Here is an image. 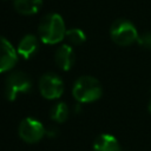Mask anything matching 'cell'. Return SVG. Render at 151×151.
I'll return each instance as SVG.
<instances>
[{
    "label": "cell",
    "instance_id": "1",
    "mask_svg": "<svg viewBox=\"0 0 151 151\" xmlns=\"http://www.w3.org/2000/svg\"><path fill=\"white\" fill-rule=\"evenodd\" d=\"M66 31L64 19L58 13L46 14L38 26V35L40 40L48 45H54L64 40Z\"/></svg>",
    "mask_w": 151,
    "mask_h": 151
},
{
    "label": "cell",
    "instance_id": "2",
    "mask_svg": "<svg viewBox=\"0 0 151 151\" xmlns=\"http://www.w3.org/2000/svg\"><path fill=\"white\" fill-rule=\"evenodd\" d=\"M72 94L78 103H92L103 94V87L98 79L91 76L79 77L72 87Z\"/></svg>",
    "mask_w": 151,
    "mask_h": 151
},
{
    "label": "cell",
    "instance_id": "3",
    "mask_svg": "<svg viewBox=\"0 0 151 151\" xmlns=\"http://www.w3.org/2000/svg\"><path fill=\"white\" fill-rule=\"evenodd\" d=\"M110 37L114 44L119 46H129L137 41L139 35L136 26L130 20L118 19L110 27Z\"/></svg>",
    "mask_w": 151,
    "mask_h": 151
},
{
    "label": "cell",
    "instance_id": "4",
    "mask_svg": "<svg viewBox=\"0 0 151 151\" xmlns=\"http://www.w3.org/2000/svg\"><path fill=\"white\" fill-rule=\"evenodd\" d=\"M32 88V80L22 71H15L7 76L5 80V97L13 101L21 93H27Z\"/></svg>",
    "mask_w": 151,
    "mask_h": 151
},
{
    "label": "cell",
    "instance_id": "5",
    "mask_svg": "<svg viewBox=\"0 0 151 151\" xmlns=\"http://www.w3.org/2000/svg\"><path fill=\"white\" fill-rule=\"evenodd\" d=\"M39 91L46 99H58L64 92V81L57 73L47 72L39 79Z\"/></svg>",
    "mask_w": 151,
    "mask_h": 151
},
{
    "label": "cell",
    "instance_id": "6",
    "mask_svg": "<svg viewBox=\"0 0 151 151\" xmlns=\"http://www.w3.org/2000/svg\"><path fill=\"white\" fill-rule=\"evenodd\" d=\"M18 133L24 142L33 144V143H38L44 137V134L46 133V130L41 124V122H39L35 118L27 117L22 119L21 123L19 124Z\"/></svg>",
    "mask_w": 151,
    "mask_h": 151
},
{
    "label": "cell",
    "instance_id": "7",
    "mask_svg": "<svg viewBox=\"0 0 151 151\" xmlns=\"http://www.w3.org/2000/svg\"><path fill=\"white\" fill-rule=\"evenodd\" d=\"M18 52L13 45L0 35V73L7 72L17 64Z\"/></svg>",
    "mask_w": 151,
    "mask_h": 151
},
{
    "label": "cell",
    "instance_id": "8",
    "mask_svg": "<svg viewBox=\"0 0 151 151\" xmlns=\"http://www.w3.org/2000/svg\"><path fill=\"white\" fill-rule=\"evenodd\" d=\"M54 60L60 70L63 71L71 70L76 61V54L73 52V48L66 44L60 45L54 53Z\"/></svg>",
    "mask_w": 151,
    "mask_h": 151
},
{
    "label": "cell",
    "instance_id": "9",
    "mask_svg": "<svg viewBox=\"0 0 151 151\" xmlns=\"http://www.w3.org/2000/svg\"><path fill=\"white\" fill-rule=\"evenodd\" d=\"M38 48H39L38 38L33 34H26L19 41L17 52L24 59H29L38 52Z\"/></svg>",
    "mask_w": 151,
    "mask_h": 151
},
{
    "label": "cell",
    "instance_id": "10",
    "mask_svg": "<svg viewBox=\"0 0 151 151\" xmlns=\"http://www.w3.org/2000/svg\"><path fill=\"white\" fill-rule=\"evenodd\" d=\"M93 151H122L118 139L109 133L98 136L93 143Z\"/></svg>",
    "mask_w": 151,
    "mask_h": 151
},
{
    "label": "cell",
    "instance_id": "11",
    "mask_svg": "<svg viewBox=\"0 0 151 151\" xmlns=\"http://www.w3.org/2000/svg\"><path fill=\"white\" fill-rule=\"evenodd\" d=\"M14 9L22 15H33L42 7V0H13Z\"/></svg>",
    "mask_w": 151,
    "mask_h": 151
},
{
    "label": "cell",
    "instance_id": "12",
    "mask_svg": "<svg viewBox=\"0 0 151 151\" xmlns=\"http://www.w3.org/2000/svg\"><path fill=\"white\" fill-rule=\"evenodd\" d=\"M50 116H51L52 120H54L57 123H64L68 118V107H67V105L63 101L54 104L52 106L51 111H50Z\"/></svg>",
    "mask_w": 151,
    "mask_h": 151
},
{
    "label": "cell",
    "instance_id": "13",
    "mask_svg": "<svg viewBox=\"0 0 151 151\" xmlns=\"http://www.w3.org/2000/svg\"><path fill=\"white\" fill-rule=\"evenodd\" d=\"M65 39L71 44V45H81L86 40V35L84 31L80 28H70L66 31Z\"/></svg>",
    "mask_w": 151,
    "mask_h": 151
},
{
    "label": "cell",
    "instance_id": "14",
    "mask_svg": "<svg viewBox=\"0 0 151 151\" xmlns=\"http://www.w3.org/2000/svg\"><path fill=\"white\" fill-rule=\"evenodd\" d=\"M137 42L143 48L151 50V32H145L142 35H139L137 39Z\"/></svg>",
    "mask_w": 151,
    "mask_h": 151
},
{
    "label": "cell",
    "instance_id": "15",
    "mask_svg": "<svg viewBox=\"0 0 151 151\" xmlns=\"http://www.w3.org/2000/svg\"><path fill=\"white\" fill-rule=\"evenodd\" d=\"M149 111H150V113H151V99H150V103H149Z\"/></svg>",
    "mask_w": 151,
    "mask_h": 151
}]
</instances>
